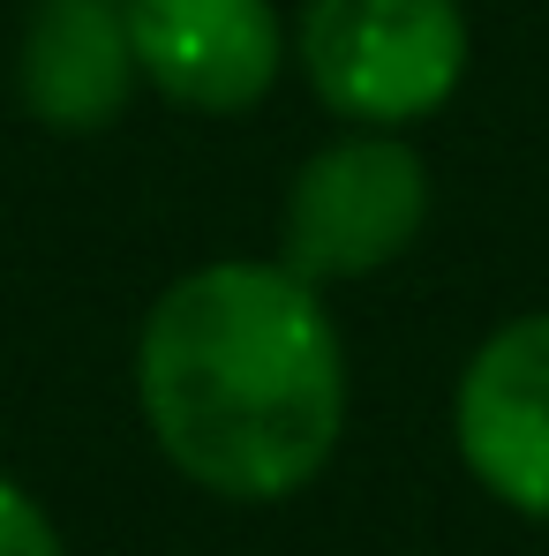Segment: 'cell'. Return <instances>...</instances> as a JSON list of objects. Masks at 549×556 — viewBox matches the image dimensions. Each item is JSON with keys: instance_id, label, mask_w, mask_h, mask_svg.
Listing matches in <instances>:
<instances>
[{"instance_id": "6da1fadb", "label": "cell", "mask_w": 549, "mask_h": 556, "mask_svg": "<svg viewBox=\"0 0 549 556\" xmlns=\"http://www.w3.org/2000/svg\"><path fill=\"white\" fill-rule=\"evenodd\" d=\"M136 406L182 481L226 504H278L347 437L339 324L286 264H203L174 278L136 331Z\"/></svg>"}, {"instance_id": "7a4b0ae2", "label": "cell", "mask_w": 549, "mask_h": 556, "mask_svg": "<svg viewBox=\"0 0 549 556\" xmlns=\"http://www.w3.org/2000/svg\"><path fill=\"white\" fill-rule=\"evenodd\" d=\"M301 76L354 128H407L466 76L459 0H309L294 30Z\"/></svg>"}, {"instance_id": "3957f363", "label": "cell", "mask_w": 549, "mask_h": 556, "mask_svg": "<svg viewBox=\"0 0 549 556\" xmlns=\"http://www.w3.org/2000/svg\"><path fill=\"white\" fill-rule=\"evenodd\" d=\"M429 226V166L407 136L362 128L301 159L278 211V264L309 286H347L399 264Z\"/></svg>"}, {"instance_id": "277c9868", "label": "cell", "mask_w": 549, "mask_h": 556, "mask_svg": "<svg viewBox=\"0 0 549 556\" xmlns=\"http://www.w3.org/2000/svg\"><path fill=\"white\" fill-rule=\"evenodd\" d=\"M452 437L497 504L549 519V308L497 324L474 346L452 391Z\"/></svg>"}, {"instance_id": "5b68a950", "label": "cell", "mask_w": 549, "mask_h": 556, "mask_svg": "<svg viewBox=\"0 0 549 556\" xmlns=\"http://www.w3.org/2000/svg\"><path fill=\"white\" fill-rule=\"evenodd\" d=\"M136 68L182 113H249L286 68V23L272 0H121Z\"/></svg>"}, {"instance_id": "8992f818", "label": "cell", "mask_w": 549, "mask_h": 556, "mask_svg": "<svg viewBox=\"0 0 549 556\" xmlns=\"http://www.w3.org/2000/svg\"><path fill=\"white\" fill-rule=\"evenodd\" d=\"M144 84L121 0H38L15 38V98L53 136H98Z\"/></svg>"}, {"instance_id": "52a82bcc", "label": "cell", "mask_w": 549, "mask_h": 556, "mask_svg": "<svg viewBox=\"0 0 549 556\" xmlns=\"http://www.w3.org/2000/svg\"><path fill=\"white\" fill-rule=\"evenodd\" d=\"M0 556H61V534L46 519V504L0 473Z\"/></svg>"}]
</instances>
